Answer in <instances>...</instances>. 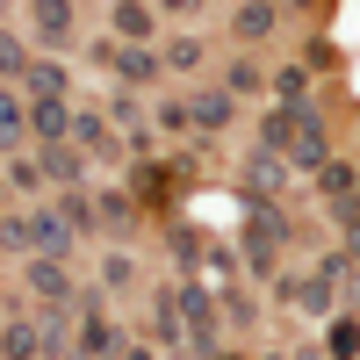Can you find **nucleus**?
Masks as SVG:
<instances>
[{
    "instance_id": "1",
    "label": "nucleus",
    "mask_w": 360,
    "mask_h": 360,
    "mask_svg": "<svg viewBox=\"0 0 360 360\" xmlns=\"http://www.w3.org/2000/svg\"><path fill=\"white\" fill-rule=\"evenodd\" d=\"M173 310H180V332H188V346L195 353H209V346H217V295H209V288H195V281H180L173 288Z\"/></svg>"
},
{
    "instance_id": "2",
    "label": "nucleus",
    "mask_w": 360,
    "mask_h": 360,
    "mask_svg": "<svg viewBox=\"0 0 360 360\" xmlns=\"http://www.w3.org/2000/svg\"><path fill=\"white\" fill-rule=\"evenodd\" d=\"M281 238H288V217H281V209H252V224H245V245H238L252 274H274V266H281Z\"/></svg>"
},
{
    "instance_id": "3",
    "label": "nucleus",
    "mask_w": 360,
    "mask_h": 360,
    "mask_svg": "<svg viewBox=\"0 0 360 360\" xmlns=\"http://www.w3.org/2000/svg\"><path fill=\"white\" fill-rule=\"evenodd\" d=\"M94 58L108 65V79H115V86H152V79L166 72V65H159V51H137V44H115V37H108Z\"/></svg>"
},
{
    "instance_id": "4",
    "label": "nucleus",
    "mask_w": 360,
    "mask_h": 360,
    "mask_svg": "<svg viewBox=\"0 0 360 360\" xmlns=\"http://www.w3.org/2000/svg\"><path fill=\"white\" fill-rule=\"evenodd\" d=\"M22 281L44 310H72V266L65 259H22Z\"/></svg>"
},
{
    "instance_id": "5",
    "label": "nucleus",
    "mask_w": 360,
    "mask_h": 360,
    "mask_svg": "<svg viewBox=\"0 0 360 360\" xmlns=\"http://www.w3.org/2000/svg\"><path fill=\"white\" fill-rule=\"evenodd\" d=\"M72 353H86V360H115V353H123V332H115L101 310H79V324H72Z\"/></svg>"
},
{
    "instance_id": "6",
    "label": "nucleus",
    "mask_w": 360,
    "mask_h": 360,
    "mask_svg": "<svg viewBox=\"0 0 360 360\" xmlns=\"http://www.w3.org/2000/svg\"><path fill=\"white\" fill-rule=\"evenodd\" d=\"M29 144H72V101H29Z\"/></svg>"
},
{
    "instance_id": "7",
    "label": "nucleus",
    "mask_w": 360,
    "mask_h": 360,
    "mask_svg": "<svg viewBox=\"0 0 360 360\" xmlns=\"http://www.w3.org/2000/svg\"><path fill=\"white\" fill-rule=\"evenodd\" d=\"M274 295L295 303V310H310V317H332V281H324V274H281Z\"/></svg>"
},
{
    "instance_id": "8",
    "label": "nucleus",
    "mask_w": 360,
    "mask_h": 360,
    "mask_svg": "<svg viewBox=\"0 0 360 360\" xmlns=\"http://www.w3.org/2000/svg\"><path fill=\"white\" fill-rule=\"evenodd\" d=\"M29 22H37V44L65 51V44H72V22H79V8H72V0H37V8H29Z\"/></svg>"
},
{
    "instance_id": "9",
    "label": "nucleus",
    "mask_w": 360,
    "mask_h": 360,
    "mask_svg": "<svg viewBox=\"0 0 360 360\" xmlns=\"http://www.w3.org/2000/svg\"><path fill=\"white\" fill-rule=\"evenodd\" d=\"M281 180H288V166H281L274 152H252V159H245V195H252V209H274Z\"/></svg>"
},
{
    "instance_id": "10",
    "label": "nucleus",
    "mask_w": 360,
    "mask_h": 360,
    "mask_svg": "<svg viewBox=\"0 0 360 360\" xmlns=\"http://www.w3.org/2000/svg\"><path fill=\"white\" fill-rule=\"evenodd\" d=\"M108 29H115V44H137V51H144V44L159 37V15L137 8V0H115V8H108Z\"/></svg>"
},
{
    "instance_id": "11",
    "label": "nucleus",
    "mask_w": 360,
    "mask_h": 360,
    "mask_svg": "<svg viewBox=\"0 0 360 360\" xmlns=\"http://www.w3.org/2000/svg\"><path fill=\"white\" fill-rule=\"evenodd\" d=\"M310 123V108H266L259 115V152H274V159H288V144H295V130Z\"/></svg>"
},
{
    "instance_id": "12",
    "label": "nucleus",
    "mask_w": 360,
    "mask_h": 360,
    "mask_svg": "<svg viewBox=\"0 0 360 360\" xmlns=\"http://www.w3.org/2000/svg\"><path fill=\"white\" fill-rule=\"evenodd\" d=\"M22 144H29V101L0 86V159H22Z\"/></svg>"
},
{
    "instance_id": "13",
    "label": "nucleus",
    "mask_w": 360,
    "mask_h": 360,
    "mask_svg": "<svg viewBox=\"0 0 360 360\" xmlns=\"http://www.w3.org/2000/svg\"><path fill=\"white\" fill-rule=\"evenodd\" d=\"M37 173L65 195V188H79V180H86V159L72 152V144H44V152H37Z\"/></svg>"
},
{
    "instance_id": "14",
    "label": "nucleus",
    "mask_w": 360,
    "mask_h": 360,
    "mask_svg": "<svg viewBox=\"0 0 360 360\" xmlns=\"http://www.w3.org/2000/svg\"><path fill=\"white\" fill-rule=\"evenodd\" d=\"M310 180H317V195H324V202H332V209H346V202H353V188H360V166L332 152V159H324V166H317Z\"/></svg>"
},
{
    "instance_id": "15",
    "label": "nucleus",
    "mask_w": 360,
    "mask_h": 360,
    "mask_svg": "<svg viewBox=\"0 0 360 360\" xmlns=\"http://www.w3.org/2000/svg\"><path fill=\"white\" fill-rule=\"evenodd\" d=\"M324 159H332V130H324L317 115H310V123L295 130V144H288V159H281V166H303V173H317Z\"/></svg>"
},
{
    "instance_id": "16",
    "label": "nucleus",
    "mask_w": 360,
    "mask_h": 360,
    "mask_svg": "<svg viewBox=\"0 0 360 360\" xmlns=\"http://www.w3.org/2000/svg\"><path fill=\"white\" fill-rule=\"evenodd\" d=\"M317 346H324V360H360V317H353V310H332Z\"/></svg>"
},
{
    "instance_id": "17",
    "label": "nucleus",
    "mask_w": 360,
    "mask_h": 360,
    "mask_svg": "<svg viewBox=\"0 0 360 360\" xmlns=\"http://www.w3.org/2000/svg\"><path fill=\"white\" fill-rule=\"evenodd\" d=\"M281 29V8H266V0H245V8H231V37L238 44H259Z\"/></svg>"
},
{
    "instance_id": "18",
    "label": "nucleus",
    "mask_w": 360,
    "mask_h": 360,
    "mask_svg": "<svg viewBox=\"0 0 360 360\" xmlns=\"http://www.w3.org/2000/svg\"><path fill=\"white\" fill-rule=\"evenodd\" d=\"M72 152H79V159H108V152H115L108 115H94V108H86V115H72Z\"/></svg>"
},
{
    "instance_id": "19",
    "label": "nucleus",
    "mask_w": 360,
    "mask_h": 360,
    "mask_svg": "<svg viewBox=\"0 0 360 360\" xmlns=\"http://www.w3.org/2000/svg\"><path fill=\"white\" fill-rule=\"evenodd\" d=\"M0 360H44L37 317H0Z\"/></svg>"
},
{
    "instance_id": "20",
    "label": "nucleus",
    "mask_w": 360,
    "mask_h": 360,
    "mask_svg": "<svg viewBox=\"0 0 360 360\" xmlns=\"http://www.w3.org/2000/svg\"><path fill=\"white\" fill-rule=\"evenodd\" d=\"M231 115H238V101L224 94V86H202V94L188 101V123H195V130H224Z\"/></svg>"
},
{
    "instance_id": "21",
    "label": "nucleus",
    "mask_w": 360,
    "mask_h": 360,
    "mask_svg": "<svg viewBox=\"0 0 360 360\" xmlns=\"http://www.w3.org/2000/svg\"><path fill=\"white\" fill-rule=\"evenodd\" d=\"M51 217L65 224L72 238H79V231H101V224H94V195H86V188H65V195L51 202Z\"/></svg>"
},
{
    "instance_id": "22",
    "label": "nucleus",
    "mask_w": 360,
    "mask_h": 360,
    "mask_svg": "<svg viewBox=\"0 0 360 360\" xmlns=\"http://www.w3.org/2000/svg\"><path fill=\"white\" fill-rule=\"evenodd\" d=\"M72 317H79V310H44V317H37L44 360H65V353H72Z\"/></svg>"
},
{
    "instance_id": "23",
    "label": "nucleus",
    "mask_w": 360,
    "mask_h": 360,
    "mask_svg": "<svg viewBox=\"0 0 360 360\" xmlns=\"http://www.w3.org/2000/svg\"><path fill=\"white\" fill-rule=\"evenodd\" d=\"M22 101H65V65H37V58H29V72H22Z\"/></svg>"
},
{
    "instance_id": "24",
    "label": "nucleus",
    "mask_w": 360,
    "mask_h": 360,
    "mask_svg": "<svg viewBox=\"0 0 360 360\" xmlns=\"http://www.w3.org/2000/svg\"><path fill=\"white\" fill-rule=\"evenodd\" d=\"M274 94H281V108H310V72L303 65H281L274 72Z\"/></svg>"
},
{
    "instance_id": "25",
    "label": "nucleus",
    "mask_w": 360,
    "mask_h": 360,
    "mask_svg": "<svg viewBox=\"0 0 360 360\" xmlns=\"http://www.w3.org/2000/svg\"><path fill=\"white\" fill-rule=\"evenodd\" d=\"M259 86H266V72L252 65V58H231V72H224V94L238 101V94H259Z\"/></svg>"
},
{
    "instance_id": "26",
    "label": "nucleus",
    "mask_w": 360,
    "mask_h": 360,
    "mask_svg": "<svg viewBox=\"0 0 360 360\" xmlns=\"http://www.w3.org/2000/svg\"><path fill=\"white\" fill-rule=\"evenodd\" d=\"M159 65H166V72H195V65H202V37H173V44L159 51Z\"/></svg>"
},
{
    "instance_id": "27",
    "label": "nucleus",
    "mask_w": 360,
    "mask_h": 360,
    "mask_svg": "<svg viewBox=\"0 0 360 360\" xmlns=\"http://www.w3.org/2000/svg\"><path fill=\"white\" fill-rule=\"evenodd\" d=\"M94 224H101V231H123V224H130V195H123V188L94 195Z\"/></svg>"
},
{
    "instance_id": "28",
    "label": "nucleus",
    "mask_w": 360,
    "mask_h": 360,
    "mask_svg": "<svg viewBox=\"0 0 360 360\" xmlns=\"http://www.w3.org/2000/svg\"><path fill=\"white\" fill-rule=\"evenodd\" d=\"M152 339H188L180 332V310H173V288H159V303H152Z\"/></svg>"
},
{
    "instance_id": "29",
    "label": "nucleus",
    "mask_w": 360,
    "mask_h": 360,
    "mask_svg": "<svg viewBox=\"0 0 360 360\" xmlns=\"http://www.w3.org/2000/svg\"><path fill=\"white\" fill-rule=\"evenodd\" d=\"M22 72H29V51L15 29H0V79H22Z\"/></svg>"
},
{
    "instance_id": "30",
    "label": "nucleus",
    "mask_w": 360,
    "mask_h": 360,
    "mask_svg": "<svg viewBox=\"0 0 360 360\" xmlns=\"http://www.w3.org/2000/svg\"><path fill=\"white\" fill-rule=\"evenodd\" d=\"M217 317H231V324H259V303L245 288H231V295H217Z\"/></svg>"
},
{
    "instance_id": "31",
    "label": "nucleus",
    "mask_w": 360,
    "mask_h": 360,
    "mask_svg": "<svg viewBox=\"0 0 360 360\" xmlns=\"http://www.w3.org/2000/svg\"><path fill=\"white\" fill-rule=\"evenodd\" d=\"M0 252H29V217H0Z\"/></svg>"
},
{
    "instance_id": "32",
    "label": "nucleus",
    "mask_w": 360,
    "mask_h": 360,
    "mask_svg": "<svg viewBox=\"0 0 360 360\" xmlns=\"http://www.w3.org/2000/svg\"><path fill=\"white\" fill-rule=\"evenodd\" d=\"M159 130H166V137L195 130V123H188V101H180V94H173V101H159Z\"/></svg>"
},
{
    "instance_id": "33",
    "label": "nucleus",
    "mask_w": 360,
    "mask_h": 360,
    "mask_svg": "<svg viewBox=\"0 0 360 360\" xmlns=\"http://www.w3.org/2000/svg\"><path fill=\"white\" fill-rule=\"evenodd\" d=\"M8 180L29 195V188H44V173H37V159H8Z\"/></svg>"
},
{
    "instance_id": "34",
    "label": "nucleus",
    "mask_w": 360,
    "mask_h": 360,
    "mask_svg": "<svg viewBox=\"0 0 360 360\" xmlns=\"http://www.w3.org/2000/svg\"><path fill=\"white\" fill-rule=\"evenodd\" d=\"M130 274H137V266H130L123 252H115V259H101V281H108V288H130Z\"/></svg>"
},
{
    "instance_id": "35",
    "label": "nucleus",
    "mask_w": 360,
    "mask_h": 360,
    "mask_svg": "<svg viewBox=\"0 0 360 360\" xmlns=\"http://www.w3.org/2000/svg\"><path fill=\"white\" fill-rule=\"evenodd\" d=\"M339 238H346V259H360V217H339Z\"/></svg>"
},
{
    "instance_id": "36",
    "label": "nucleus",
    "mask_w": 360,
    "mask_h": 360,
    "mask_svg": "<svg viewBox=\"0 0 360 360\" xmlns=\"http://www.w3.org/2000/svg\"><path fill=\"white\" fill-rule=\"evenodd\" d=\"M115 360H159V353H152V346H130V339H123V353H115Z\"/></svg>"
},
{
    "instance_id": "37",
    "label": "nucleus",
    "mask_w": 360,
    "mask_h": 360,
    "mask_svg": "<svg viewBox=\"0 0 360 360\" xmlns=\"http://www.w3.org/2000/svg\"><path fill=\"white\" fill-rule=\"evenodd\" d=\"M281 360H324V346H295V353H281Z\"/></svg>"
},
{
    "instance_id": "38",
    "label": "nucleus",
    "mask_w": 360,
    "mask_h": 360,
    "mask_svg": "<svg viewBox=\"0 0 360 360\" xmlns=\"http://www.w3.org/2000/svg\"><path fill=\"white\" fill-rule=\"evenodd\" d=\"M202 360H224V353H202Z\"/></svg>"
},
{
    "instance_id": "39",
    "label": "nucleus",
    "mask_w": 360,
    "mask_h": 360,
    "mask_svg": "<svg viewBox=\"0 0 360 360\" xmlns=\"http://www.w3.org/2000/svg\"><path fill=\"white\" fill-rule=\"evenodd\" d=\"M266 360H281V353H266Z\"/></svg>"
}]
</instances>
